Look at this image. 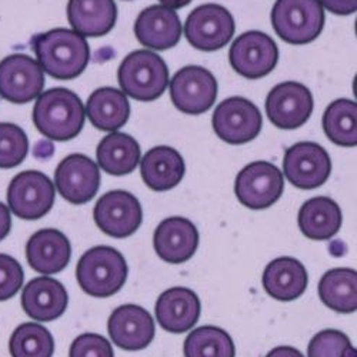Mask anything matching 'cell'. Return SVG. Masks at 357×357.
I'll use <instances>...</instances> for the list:
<instances>
[{
    "label": "cell",
    "mask_w": 357,
    "mask_h": 357,
    "mask_svg": "<svg viewBox=\"0 0 357 357\" xmlns=\"http://www.w3.org/2000/svg\"><path fill=\"white\" fill-rule=\"evenodd\" d=\"M32 43L43 72L57 80L76 79L91 61L86 39L70 29H53L33 38Z\"/></svg>",
    "instance_id": "1"
},
{
    "label": "cell",
    "mask_w": 357,
    "mask_h": 357,
    "mask_svg": "<svg viewBox=\"0 0 357 357\" xmlns=\"http://www.w3.org/2000/svg\"><path fill=\"white\" fill-rule=\"evenodd\" d=\"M32 117L36 129L45 137L66 142L82 132L86 112L76 93L63 87H54L39 95Z\"/></svg>",
    "instance_id": "2"
},
{
    "label": "cell",
    "mask_w": 357,
    "mask_h": 357,
    "mask_svg": "<svg viewBox=\"0 0 357 357\" xmlns=\"http://www.w3.org/2000/svg\"><path fill=\"white\" fill-rule=\"evenodd\" d=\"M128 273L129 269L123 255L110 246L89 249L76 267V279L82 290L100 299L121 291Z\"/></svg>",
    "instance_id": "3"
},
{
    "label": "cell",
    "mask_w": 357,
    "mask_h": 357,
    "mask_svg": "<svg viewBox=\"0 0 357 357\" xmlns=\"http://www.w3.org/2000/svg\"><path fill=\"white\" fill-rule=\"evenodd\" d=\"M122 92L139 102H153L169 86V69L163 59L151 50H135L119 68Z\"/></svg>",
    "instance_id": "4"
},
{
    "label": "cell",
    "mask_w": 357,
    "mask_h": 357,
    "mask_svg": "<svg viewBox=\"0 0 357 357\" xmlns=\"http://www.w3.org/2000/svg\"><path fill=\"white\" fill-rule=\"evenodd\" d=\"M271 17L276 35L294 46L316 40L324 26L319 0H276Z\"/></svg>",
    "instance_id": "5"
},
{
    "label": "cell",
    "mask_w": 357,
    "mask_h": 357,
    "mask_svg": "<svg viewBox=\"0 0 357 357\" xmlns=\"http://www.w3.org/2000/svg\"><path fill=\"white\" fill-rule=\"evenodd\" d=\"M283 173L271 162L257 160L245 166L234 182L237 200L253 211L267 209L283 195Z\"/></svg>",
    "instance_id": "6"
},
{
    "label": "cell",
    "mask_w": 357,
    "mask_h": 357,
    "mask_svg": "<svg viewBox=\"0 0 357 357\" xmlns=\"http://www.w3.org/2000/svg\"><path fill=\"white\" fill-rule=\"evenodd\" d=\"M9 209L20 219L38 220L54 204V183L38 170L16 174L8 189Z\"/></svg>",
    "instance_id": "7"
},
{
    "label": "cell",
    "mask_w": 357,
    "mask_h": 357,
    "mask_svg": "<svg viewBox=\"0 0 357 357\" xmlns=\"http://www.w3.org/2000/svg\"><path fill=\"white\" fill-rule=\"evenodd\" d=\"M332 172L326 149L314 142H299L289 147L283 158V173L299 189L312 190L324 185Z\"/></svg>",
    "instance_id": "8"
},
{
    "label": "cell",
    "mask_w": 357,
    "mask_h": 357,
    "mask_svg": "<svg viewBox=\"0 0 357 357\" xmlns=\"http://www.w3.org/2000/svg\"><path fill=\"white\" fill-rule=\"evenodd\" d=\"M45 87V72L38 61L16 53L0 62V96L10 103L24 105L39 98Z\"/></svg>",
    "instance_id": "9"
},
{
    "label": "cell",
    "mask_w": 357,
    "mask_h": 357,
    "mask_svg": "<svg viewBox=\"0 0 357 357\" xmlns=\"http://www.w3.org/2000/svg\"><path fill=\"white\" fill-rule=\"evenodd\" d=\"M218 98V80L204 68L186 66L170 80V99L185 114H202Z\"/></svg>",
    "instance_id": "10"
},
{
    "label": "cell",
    "mask_w": 357,
    "mask_h": 357,
    "mask_svg": "<svg viewBox=\"0 0 357 357\" xmlns=\"http://www.w3.org/2000/svg\"><path fill=\"white\" fill-rule=\"evenodd\" d=\"M231 13L215 3L196 8L185 23V35L189 43L203 52H213L226 46L234 35Z\"/></svg>",
    "instance_id": "11"
},
{
    "label": "cell",
    "mask_w": 357,
    "mask_h": 357,
    "mask_svg": "<svg viewBox=\"0 0 357 357\" xmlns=\"http://www.w3.org/2000/svg\"><path fill=\"white\" fill-rule=\"evenodd\" d=\"M229 61L237 73L246 79L256 80L267 76L276 68L279 49L269 35L250 31L233 42Z\"/></svg>",
    "instance_id": "12"
},
{
    "label": "cell",
    "mask_w": 357,
    "mask_h": 357,
    "mask_svg": "<svg viewBox=\"0 0 357 357\" xmlns=\"http://www.w3.org/2000/svg\"><path fill=\"white\" fill-rule=\"evenodd\" d=\"M213 130L229 144H243L256 139L261 130V113L245 98H229L219 103L213 117Z\"/></svg>",
    "instance_id": "13"
},
{
    "label": "cell",
    "mask_w": 357,
    "mask_h": 357,
    "mask_svg": "<svg viewBox=\"0 0 357 357\" xmlns=\"http://www.w3.org/2000/svg\"><path fill=\"white\" fill-rule=\"evenodd\" d=\"M313 96L309 89L297 82L275 86L266 99V113L271 122L284 130L303 126L313 113Z\"/></svg>",
    "instance_id": "14"
},
{
    "label": "cell",
    "mask_w": 357,
    "mask_h": 357,
    "mask_svg": "<svg viewBox=\"0 0 357 357\" xmlns=\"http://www.w3.org/2000/svg\"><path fill=\"white\" fill-rule=\"evenodd\" d=\"M99 166L84 155L73 153L65 158L54 172V186L65 200L80 206L91 202L100 188Z\"/></svg>",
    "instance_id": "15"
},
{
    "label": "cell",
    "mask_w": 357,
    "mask_h": 357,
    "mask_svg": "<svg viewBox=\"0 0 357 357\" xmlns=\"http://www.w3.org/2000/svg\"><path fill=\"white\" fill-rule=\"evenodd\" d=\"M93 218L103 233L116 239H125L140 227L143 211L135 195L125 190H112L98 200Z\"/></svg>",
    "instance_id": "16"
},
{
    "label": "cell",
    "mask_w": 357,
    "mask_h": 357,
    "mask_svg": "<svg viewBox=\"0 0 357 357\" xmlns=\"http://www.w3.org/2000/svg\"><path fill=\"white\" fill-rule=\"evenodd\" d=\"M107 331L112 342L123 350H143L155 339L156 326L151 313L136 305H123L113 310Z\"/></svg>",
    "instance_id": "17"
},
{
    "label": "cell",
    "mask_w": 357,
    "mask_h": 357,
    "mask_svg": "<svg viewBox=\"0 0 357 357\" xmlns=\"http://www.w3.org/2000/svg\"><path fill=\"white\" fill-rule=\"evenodd\" d=\"M155 312L162 329L170 333H185L197 323L202 303L192 289L172 287L159 296Z\"/></svg>",
    "instance_id": "18"
},
{
    "label": "cell",
    "mask_w": 357,
    "mask_h": 357,
    "mask_svg": "<svg viewBox=\"0 0 357 357\" xmlns=\"http://www.w3.org/2000/svg\"><path fill=\"white\" fill-rule=\"evenodd\" d=\"M158 256L166 263L181 264L192 259L199 246V231L186 218L165 219L153 236Z\"/></svg>",
    "instance_id": "19"
},
{
    "label": "cell",
    "mask_w": 357,
    "mask_h": 357,
    "mask_svg": "<svg viewBox=\"0 0 357 357\" xmlns=\"http://www.w3.org/2000/svg\"><path fill=\"white\" fill-rule=\"evenodd\" d=\"M135 35L146 47L167 50L181 40L182 23L173 9L156 5L140 12L135 22Z\"/></svg>",
    "instance_id": "20"
},
{
    "label": "cell",
    "mask_w": 357,
    "mask_h": 357,
    "mask_svg": "<svg viewBox=\"0 0 357 357\" xmlns=\"http://www.w3.org/2000/svg\"><path fill=\"white\" fill-rule=\"evenodd\" d=\"M29 266L40 275L62 272L72 257L70 242L61 230L42 229L26 245Z\"/></svg>",
    "instance_id": "21"
},
{
    "label": "cell",
    "mask_w": 357,
    "mask_h": 357,
    "mask_svg": "<svg viewBox=\"0 0 357 357\" xmlns=\"http://www.w3.org/2000/svg\"><path fill=\"white\" fill-rule=\"evenodd\" d=\"M69 303L65 286L49 276L29 282L22 291V307L24 313L38 321H52L61 317Z\"/></svg>",
    "instance_id": "22"
},
{
    "label": "cell",
    "mask_w": 357,
    "mask_h": 357,
    "mask_svg": "<svg viewBox=\"0 0 357 357\" xmlns=\"http://www.w3.org/2000/svg\"><path fill=\"white\" fill-rule=\"evenodd\" d=\"M263 287L267 294L280 302L299 299L306 291L309 278L307 271L294 257H278L266 266L263 272Z\"/></svg>",
    "instance_id": "23"
},
{
    "label": "cell",
    "mask_w": 357,
    "mask_h": 357,
    "mask_svg": "<svg viewBox=\"0 0 357 357\" xmlns=\"http://www.w3.org/2000/svg\"><path fill=\"white\" fill-rule=\"evenodd\" d=\"M186 166L182 155L169 146H158L149 151L140 162V173L147 188L166 192L182 182Z\"/></svg>",
    "instance_id": "24"
},
{
    "label": "cell",
    "mask_w": 357,
    "mask_h": 357,
    "mask_svg": "<svg viewBox=\"0 0 357 357\" xmlns=\"http://www.w3.org/2000/svg\"><path fill=\"white\" fill-rule=\"evenodd\" d=\"M117 8L114 0H69L68 20L83 38L107 35L114 27Z\"/></svg>",
    "instance_id": "25"
},
{
    "label": "cell",
    "mask_w": 357,
    "mask_h": 357,
    "mask_svg": "<svg viewBox=\"0 0 357 357\" xmlns=\"http://www.w3.org/2000/svg\"><path fill=\"white\" fill-rule=\"evenodd\" d=\"M340 206L331 197L317 196L309 199L299 211L297 223L310 241H329L342 226Z\"/></svg>",
    "instance_id": "26"
},
{
    "label": "cell",
    "mask_w": 357,
    "mask_h": 357,
    "mask_svg": "<svg viewBox=\"0 0 357 357\" xmlns=\"http://www.w3.org/2000/svg\"><path fill=\"white\" fill-rule=\"evenodd\" d=\"M84 112L96 129L114 132L129 121L130 105L123 92L113 87H100L89 96Z\"/></svg>",
    "instance_id": "27"
},
{
    "label": "cell",
    "mask_w": 357,
    "mask_h": 357,
    "mask_svg": "<svg viewBox=\"0 0 357 357\" xmlns=\"http://www.w3.org/2000/svg\"><path fill=\"white\" fill-rule=\"evenodd\" d=\"M96 158L100 169L113 176L132 173L140 160V146L126 133H110L98 146Z\"/></svg>",
    "instance_id": "28"
},
{
    "label": "cell",
    "mask_w": 357,
    "mask_h": 357,
    "mask_svg": "<svg viewBox=\"0 0 357 357\" xmlns=\"http://www.w3.org/2000/svg\"><path fill=\"white\" fill-rule=\"evenodd\" d=\"M319 297L335 312L353 313L357 309V273L349 267L326 272L319 282Z\"/></svg>",
    "instance_id": "29"
},
{
    "label": "cell",
    "mask_w": 357,
    "mask_h": 357,
    "mask_svg": "<svg viewBox=\"0 0 357 357\" xmlns=\"http://www.w3.org/2000/svg\"><path fill=\"white\" fill-rule=\"evenodd\" d=\"M323 130L335 144L354 147L357 144V105L339 99L329 105L323 114Z\"/></svg>",
    "instance_id": "30"
},
{
    "label": "cell",
    "mask_w": 357,
    "mask_h": 357,
    "mask_svg": "<svg viewBox=\"0 0 357 357\" xmlns=\"http://www.w3.org/2000/svg\"><path fill=\"white\" fill-rule=\"evenodd\" d=\"M185 357H234L236 347L227 332L216 326H202L185 340Z\"/></svg>",
    "instance_id": "31"
},
{
    "label": "cell",
    "mask_w": 357,
    "mask_h": 357,
    "mask_svg": "<svg viewBox=\"0 0 357 357\" xmlns=\"http://www.w3.org/2000/svg\"><path fill=\"white\" fill-rule=\"evenodd\" d=\"M12 357H52L54 340L52 333L39 323L17 326L9 340Z\"/></svg>",
    "instance_id": "32"
},
{
    "label": "cell",
    "mask_w": 357,
    "mask_h": 357,
    "mask_svg": "<svg viewBox=\"0 0 357 357\" xmlns=\"http://www.w3.org/2000/svg\"><path fill=\"white\" fill-rule=\"evenodd\" d=\"M29 140L22 128L0 123V169L19 166L27 156Z\"/></svg>",
    "instance_id": "33"
},
{
    "label": "cell",
    "mask_w": 357,
    "mask_h": 357,
    "mask_svg": "<svg viewBox=\"0 0 357 357\" xmlns=\"http://www.w3.org/2000/svg\"><path fill=\"white\" fill-rule=\"evenodd\" d=\"M307 357H357L349 336L339 331L319 332L309 343Z\"/></svg>",
    "instance_id": "34"
},
{
    "label": "cell",
    "mask_w": 357,
    "mask_h": 357,
    "mask_svg": "<svg viewBox=\"0 0 357 357\" xmlns=\"http://www.w3.org/2000/svg\"><path fill=\"white\" fill-rule=\"evenodd\" d=\"M24 273L20 263L9 255L0 253V302L13 297L22 287Z\"/></svg>",
    "instance_id": "35"
},
{
    "label": "cell",
    "mask_w": 357,
    "mask_h": 357,
    "mask_svg": "<svg viewBox=\"0 0 357 357\" xmlns=\"http://www.w3.org/2000/svg\"><path fill=\"white\" fill-rule=\"evenodd\" d=\"M69 357H114L110 342L98 333L77 336L69 350Z\"/></svg>",
    "instance_id": "36"
},
{
    "label": "cell",
    "mask_w": 357,
    "mask_h": 357,
    "mask_svg": "<svg viewBox=\"0 0 357 357\" xmlns=\"http://www.w3.org/2000/svg\"><path fill=\"white\" fill-rule=\"evenodd\" d=\"M320 5L335 15H351L357 9V0H319Z\"/></svg>",
    "instance_id": "37"
},
{
    "label": "cell",
    "mask_w": 357,
    "mask_h": 357,
    "mask_svg": "<svg viewBox=\"0 0 357 357\" xmlns=\"http://www.w3.org/2000/svg\"><path fill=\"white\" fill-rule=\"evenodd\" d=\"M10 227H12V218H10L9 207L0 202V242H2L9 234Z\"/></svg>",
    "instance_id": "38"
},
{
    "label": "cell",
    "mask_w": 357,
    "mask_h": 357,
    "mask_svg": "<svg viewBox=\"0 0 357 357\" xmlns=\"http://www.w3.org/2000/svg\"><path fill=\"white\" fill-rule=\"evenodd\" d=\"M266 357H305V354L291 346H279L272 349Z\"/></svg>",
    "instance_id": "39"
},
{
    "label": "cell",
    "mask_w": 357,
    "mask_h": 357,
    "mask_svg": "<svg viewBox=\"0 0 357 357\" xmlns=\"http://www.w3.org/2000/svg\"><path fill=\"white\" fill-rule=\"evenodd\" d=\"M159 2L166 6V8H170V9H181V8H185L188 6L192 0H159Z\"/></svg>",
    "instance_id": "40"
}]
</instances>
